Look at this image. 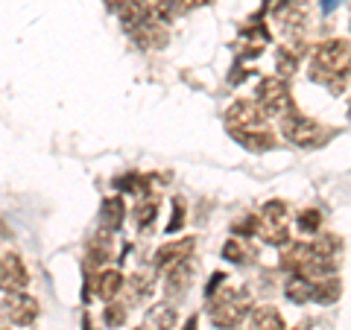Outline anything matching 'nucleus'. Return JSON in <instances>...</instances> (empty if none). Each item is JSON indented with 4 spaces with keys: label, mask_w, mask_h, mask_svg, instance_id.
Masks as SVG:
<instances>
[{
    "label": "nucleus",
    "mask_w": 351,
    "mask_h": 330,
    "mask_svg": "<svg viewBox=\"0 0 351 330\" xmlns=\"http://www.w3.org/2000/svg\"><path fill=\"white\" fill-rule=\"evenodd\" d=\"M223 257L232 260V263H252V260H255V249H252L249 243H243L240 237H232L223 246Z\"/></svg>",
    "instance_id": "f3484780"
},
{
    "label": "nucleus",
    "mask_w": 351,
    "mask_h": 330,
    "mask_svg": "<svg viewBox=\"0 0 351 330\" xmlns=\"http://www.w3.org/2000/svg\"><path fill=\"white\" fill-rule=\"evenodd\" d=\"M205 3H211V0H173V15L176 12H191V9L205 6Z\"/></svg>",
    "instance_id": "5701e85b"
},
{
    "label": "nucleus",
    "mask_w": 351,
    "mask_h": 330,
    "mask_svg": "<svg viewBox=\"0 0 351 330\" xmlns=\"http://www.w3.org/2000/svg\"><path fill=\"white\" fill-rule=\"evenodd\" d=\"M337 3H339V0H322V6H325V9H331V6H337Z\"/></svg>",
    "instance_id": "393cba45"
},
{
    "label": "nucleus",
    "mask_w": 351,
    "mask_h": 330,
    "mask_svg": "<svg viewBox=\"0 0 351 330\" xmlns=\"http://www.w3.org/2000/svg\"><path fill=\"white\" fill-rule=\"evenodd\" d=\"M173 322H176V310L167 304H156L147 316V327H152V330H170Z\"/></svg>",
    "instance_id": "6ab92c4d"
},
{
    "label": "nucleus",
    "mask_w": 351,
    "mask_h": 330,
    "mask_svg": "<svg viewBox=\"0 0 351 330\" xmlns=\"http://www.w3.org/2000/svg\"><path fill=\"white\" fill-rule=\"evenodd\" d=\"M295 223H299V228L304 231V234H316L319 225H322V216H319V211H302L299 216H295Z\"/></svg>",
    "instance_id": "aec40b11"
},
{
    "label": "nucleus",
    "mask_w": 351,
    "mask_h": 330,
    "mask_svg": "<svg viewBox=\"0 0 351 330\" xmlns=\"http://www.w3.org/2000/svg\"><path fill=\"white\" fill-rule=\"evenodd\" d=\"M193 249H196V240L193 237H182V240H173V243H164L156 251V266L170 269V266H176V263L191 260Z\"/></svg>",
    "instance_id": "1a4fd4ad"
},
{
    "label": "nucleus",
    "mask_w": 351,
    "mask_h": 330,
    "mask_svg": "<svg viewBox=\"0 0 351 330\" xmlns=\"http://www.w3.org/2000/svg\"><path fill=\"white\" fill-rule=\"evenodd\" d=\"M152 219H156V202H144L135 207V223L138 225H149Z\"/></svg>",
    "instance_id": "412c9836"
},
{
    "label": "nucleus",
    "mask_w": 351,
    "mask_h": 330,
    "mask_svg": "<svg viewBox=\"0 0 351 330\" xmlns=\"http://www.w3.org/2000/svg\"><path fill=\"white\" fill-rule=\"evenodd\" d=\"M188 283H191V263L184 260V263H176V266L167 269V295H182L184 290H188Z\"/></svg>",
    "instance_id": "ddd939ff"
},
{
    "label": "nucleus",
    "mask_w": 351,
    "mask_h": 330,
    "mask_svg": "<svg viewBox=\"0 0 351 330\" xmlns=\"http://www.w3.org/2000/svg\"><path fill=\"white\" fill-rule=\"evenodd\" d=\"M339 73H348V41L331 38L313 50L311 59V79L313 82H331Z\"/></svg>",
    "instance_id": "f257e3e1"
},
{
    "label": "nucleus",
    "mask_w": 351,
    "mask_h": 330,
    "mask_svg": "<svg viewBox=\"0 0 351 330\" xmlns=\"http://www.w3.org/2000/svg\"><path fill=\"white\" fill-rule=\"evenodd\" d=\"M0 330H3V327H0Z\"/></svg>",
    "instance_id": "cd10ccee"
},
{
    "label": "nucleus",
    "mask_w": 351,
    "mask_h": 330,
    "mask_svg": "<svg viewBox=\"0 0 351 330\" xmlns=\"http://www.w3.org/2000/svg\"><path fill=\"white\" fill-rule=\"evenodd\" d=\"M232 135L252 152H267L276 147V138H272V131H267V129H246V131H232Z\"/></svg>",
    "instance_id": "9b49d317"
},
{
    "label": "nucleus",
    "mask_w": 351,
    "mask_h": 330,
    "mask_svg": "<svg viewBox=\"0 0 351 330\" xmlns=\"http://www.w3.org/2000/svg\"><path fill=\"white\" fill-rule=\"evenodd\" d=\"M255 223H258V231L267 243H272V246L287 243L290 231H287V205L284 202H267L263 205V214L255 219Z\"/></svg>",
    "instance_id": "39448f33"
},
{
    "label": "nucleus",
    "mask_w": 351,
    "mask_h": 330,
    "mask_svg": "<svg viewBox=\"0 0 351 330\" xmlns=\"http://www.w3.org/2000/svg\"><path fill=\"white\" fill-rule=\"evenodd\" d=\"M123 290V275L114 272V269H108V272H100L97 275V295L100 299H114V295Z\"/></svg>",
    "instance_id": "4468645a"
},
{
    "label": "nucleus",
    "mask_w": 351,
    "mask_h": 330,
    "mask_svg": "<svg viewBox=\"0 0 351 330\" xmlns=\"http://www.w3.org/2000/svg\"><path fill=\"white\" fill-rule=\"evenodd\" d=\"M184 211H182V202H173V219H170V225H167V231H176V228H179L182 225V216Z\"/></svg>",
    "instance_id": "b1692460"
},
{
    "label": "nucleus",
    "mask_w": 351,
    "mask_h": 330,
    "mask_svg": "<svg viewBox=\"0 0 351 330\" xmlns=\"http://www.w3.org/2000/svg\"><path fill=\"white\" fill-rule=\"evenodd\" d=\"M184 330H196V318H188V325H184Z\"/></svg>",
    "instance_id": "a878e982"
},
{
    "label": "nucleus",
    "mask_w": 351,
    "mask_h": 330,
    "mask_svg": "<svg viewBox=\"0 0 351 330\" xmlns=\"http://www.w3.org/2000/svg\"><path fill=\"white\" fill-rule=\"evenodd\" d=\"M339 292H343V287H339L337 278H325V281H313V295L311 301H319V304H331L339 299Z\"/></svg>",
    "instance_id": "a211bd4d"
},
{
    "label": "nucleus",
    "mask_w": 351,
    "mask_h": 330,
    "mask_svg": "<svg viewBox=\"0 0 351 330\" xmlns=\"http://www.w3.org/2000/svg\"><path fill=\"white\" fill-rule=\"evenodd\" d=\"M208 313H211V322L217 327H223V330L237 327L246 318V313H249V292L246 290L223 287V292H219L217 299H211Z\"/></svg>",
    "instance_id": "f03ea898"
},
{
    "label": "nucleus",
    "mask_w": 351,
    "mask_h": 330,
    "mask_svg": "<svg viewBox=\"0 0 351 330\" xmlns=\"http://www.w3.org/2000/svg\"><path fill=\"white\" fill-rule=\"evenodd\" d=\"M272 15H276L278 27L284 29H302L307 21V3L304 0H278L272 6Z\"/></svg>",
    "instance_id": "9d476101"
},
{
    "label": "nucleus",
    "mask_w": 351,
    "mask_h": 330,
    "mask_svg": "<svg viewBox=\"0 0 351 330\" xmlns=\"http://www.w3.org/2000/svg\"><path fill=\"white\" fill-rule=\"evenodd\" d=\"M287 117L281 120V129H284V138L290 140L295 147H319L322 140L328 138V129L316 120L304 117L299 112H284Z\"/></svg>",
    "instance_id": "7ed1b4c3"
},
{
    "label": "nucleus",
    "mask_w": 351,
    "mask_h": 330,
    "mask_svg": "<svg viewBox=\"0 0 351 330\" xmlns=\"http://www.w3.org/2000/svg\"><path fill=\"white\" fill-rule=\"evenodd\" d=\"M103 316H106V325L117 327V325H120V322H123V318H126V307H123V304H108Z\"/></svg>",
    "instance_id": "4be33fe9"
},
{
    "label": "nucleus",
    "mask_w": 351,
    "mask_h": 330,
    "mask_svg": "<svg viewBox=\"0 0 351 330\" xmlns=\"http://www.w3.org/2000/svg\"><path fill=\"white\" fill-rule=\"evenodd\" d=\"M249 330H284V318L276 307H258L252 313V322H249Z\"/></svg>",
    "instance_id": "f8f14e48"
},
{
    "label": "nucleus",
    "mask_w": 351,
    "mask_h": 330,
    "mask_svg": "<svg viewBox=\"0 0 351 330\" xmlns=\"http://www.w3.org/2000/svg\"><path fill=\"white\" fill-rule=\"evenodd\" d=\"M255 97H258L255 105L263 114L290 112V88H287V79H281V76H263V79L258 82Z\"/></svg>",
    "instance_id": "20e7f679"
},
{
    "label": "nucleus",
    "mask_w": 351,
    "mask_h": 330,
    "mask_svg": "<svg viewBox=\"0 0 351 330\" xmlns=\"http://www.w3.org/2000/svg\"><path fill=\"white\" fill-rule=\"evenodd\" d=\"M284 292H287V299L293 304H307L313 295V281L302 278V275H293V278L287 281V287H284Z\"/></svg>",
    "instance_id": "2eb2a0df"
},
{
    "label": "nucleus",
    "mask_w": 351,
    "mask_h": 330,
    "mask_svg": "<svg viewBox=\"0 0 351 330\" xmlns=\"http://www.w3.org/2000/svg\"><path fill=\"white\" fill-rule=\"evenodd\" d=\"M24 287H27V269L21 263V257L12 255V251L0 255V290L21 292Z\"/></svg>",
    "instance_id": "6e6552de"
},
{
    "label": "nucleus",
    "mask_w": 351,
    "mask_h": 330,
    "mask_svg": "<svg viewBox=\"0 0 351 330\" xmlns=\"http://www.w3.org/2000/svg\"><path fill=\"white\" fill-rule=\"evenodd\" d=\"M226 123L232 131H246V129H261L263 123V112L252 103V100H237L232 108L226 112Z\"/></svg>",
    "instance_id": "423d86ee"
},
{
    "label": "nucleus",
    "mask_w": 351,
    "mask_h": 330,
    "mask_svg": "<svg viewBox=\"0 0 351 330\" xmlns=\"http://www.w3.org/2000/svg\"><path fill=\"white\" fill-rule=\"evenodd\" d=\"M123 219H126V205H123V199H106L103 202V225L108 228V231H117L120 225H123Z\"/></svg>",
    "instance_id": "dca6fc26"
},
{
    "label": "nucleus",
    "mask_w": 351,
    "mask_h": 330,
    "mask_svg": "<svg viewBox=\"0 0 351 330\" xmlns=\"http://www.w3.org/2000/svg\"><path fill=\"white\" fill-rule=\"evenodd\" d=\"M3 313L12 325H32L36 316H38V301L29 299V295H24V292H12L3 301Z\"/></svg>",
    "instance_id": "0eeeda50"
},
{
    "label": "nucleus",
    "mask_w": 351,
    "mask_h": 330,
    "mask_svg": "<svg viewBox=\"0 0 351 330\" xmlns=\"http://www.w3.org/2000/svg\"><path fill=\"white\" fill-rule=\"evenodd\" d=\"M117 3H120V0H108V6H112V9H114V6H117Z\"/></svg>",
    "instance_id": "bb28decb"
}]
</instances>
